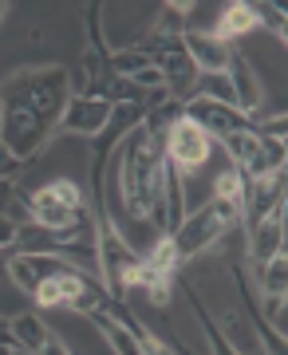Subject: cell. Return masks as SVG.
<instances>
[{
  "label": "cell",
  "mask_w": 288,
  "mask_h": 355,
  "mask_svg": "<svg viewBox=\"0 0 288 355\" xmlns=\"http://www.w3.org/2000/svg\"><path fill=\"white\" fill-rule=\"evenodd\" d=\"M107 300H111V296H107ZM107 300H103V304L95 308V312H91L87 320L103 331V340H107V343L115 347V355H146V352H142V343H138L135 336H130V331H126L123 324H119V320H115L111 312H107Z\"/></svg>",
  "instance_id": "obj_13"
},
{
  "label": "cell",
  "mask_w": 288,
  "mask_h": 355,
  "mask_svg": "<svg viewBox=\"0 0 288 355\" xmlns=\"http://www.w3.org/2000/svg\"><path fill=\"white\" fill-rule=\"evenodd\" d=\"M12 205L28 209V193L16 190V182H4V178H0V214L8 217V209H12Z\"/></svg>",
  "instance_id": "obj_20"
},
{
  "label": "cell",
  "mask_w": 288,
  "mask_h": 355,
  "mask_svg": "<svg viewBox=\"0 0 288 355\" xmlns=\"http://www.w3.org/2000/svg\"><path fill=\"white\" fill-rule=\"evenodd\" d=\"M162 130L142 127L130 130L119 142V198L130 221H146L158 229V209H162Z\"/></svg>",
  "instance_id": "obj_2"
},
{
  "label": "cell",
  "mask_w": 288,
  "mask_h": 355,
  "mask_svg": "<svg viewBox=\"0 0 288 355\" xmlns=\"http://www.w3.org/2000/svg\"><path fill=\"white\" fill-rule=\"evenodd\" d=\"M245 245H249L253 268L285 253V209L273 217H264V221H257V225H245Z\"/></svg>",
  "instance_id": "obj_12"
},
{
  "label": "cell",
  "mask_w": 288,
  "mask_h": 355,
  "mask_svg": "<svg viewBox=\"0 0 288 355\" xmlns=\"http://www.w3.org/2000/svg\"><path fill=\"white\" fill-rule=\"evenodd\" d=\"M249 12L257 20V28H273L276 40L288 36V12L285 4H276V0H249Z\"/></svg>",
  "instance_id": "obj_17"
},
{
  "label": "cell",
  "mask_w": 288,
  "mask_h": 355,
  "mask_svg": "<svg viewBox=\"0 0 288 355\" xmlns=\"http://www.w3.org/2000/svg\"><path fill=\"white\" fill-rule=\"evenodd\" d=\"M71 103V71L60 64L48 67H24L0 83V142L16 154L32 162L48 139L60 127L63 107Z\"/></svg>",
  "instance_id": "obj_1"
},
{
  "label": "cell",
  "mask_w": 288,
  "mask_h": 355,
  "mask_svg": "<svg viewBox=\"0 0 288 355\" xmlns=\"http://www.w3.org/2000/svg\"><path fill=\"white\" fill-rule=\"evenodd\" d=\"M210 150H213V142L205 139V130H201L198 123H189L186 114H182V119H174V123L166 127V135H162L166 162L174 166V170H182V174H189V170L205 166Z\"/></svg>",
  "instance_id": "obj_7"
},
{
  "label": "cell",
  "mask_w": 288,
  "mask_h": 355,
  "mask_svg": "<svg viewBox=\"0 0 288 355\" xmlns=\"http://www.w3.org/2000/svg\"><path fill=\"white\" fill-rule=\"evenodd\" d=\"M182 48H186V55L194 60L198 76H221V71L229 67V55H233V44H221L217 36H210V32H194V28H186Z\"/></svg>",
  "instance_id": "obj_11"
},
{
  "label": "cell",
  "mask_w": 288,
  "mask_h": 355,
  "mask_svg": "<svg viewBox=\"0 0 288 355\" xmlns=\"http://www.w3.org/2000/svg\"><path fill=\"white\" fill-rule=\"evenodd\" d=\"M241 225V209L233 202H221V198H210V202L194 209L189 217H182V225L170 233V245L178 253V265H186L194 257H201L210 245H217L229 229Z\"/></svg>",
  "instance_id": "obj_3"
},
{
  "label": "cell",
  "mask_w": 288,
  "mask_h": 355,
  "mask_svg": "<svg viewBox=\"0 0 288 355\" xmlns=\"http://www.w3.org/2000/svg\"><path fill=\"white\" fill-rule=\"evenodd\" d=\"M107 119H111V103L91 99V95H71V103L63 107L60 127L56 130H63V135H79V139H95V135H103Z\"/></svg>",
  "instance_id": "obj_9"
},
{
  "label": "cell",
  "mask_w": 288,
  "mask_h": 355,
  "mask_svg": "<svg viewBox=\"0 0 288 355\" xmlns=\"http://www.w3.org/2000/svg\"><path fill=\"white\" fill-rule=\"evenodd\" d=\"M182 114H186L189 123H198L210 142H221V139H229V135H237V130H253L249 114H241L237 107H229V103H213V99H205V95L182 99Z\"/></svg>",
  "instance_id": "obj_8"
},
{
  "label": "cell",
  "mask_w": 288,
  "mask_h": 355,
  "mask_svg": "<svg viewBox=\"0 0 288 355\" xmlns=\"http://www.w3.org/2000/svg\"><path fill=\"white\" fill-rule=\"evenodd\" d=\"M253 28H257V20H253V12H249V0H237V4H226V8H221L217 24L210 28V36H217L221 44H229V40L253 32Z\"/></svg>",
  "instance_id": "obj_14"
},
{
  "label": "cell",
  "mask_w": 288,
  "mask_h": 355,
  "mask_svg": "<svg viewBox=\"0 0 288 355\" xmlns=\"http://www.w3.org/2000/svg\"><path fill=\"white\" fill-rule=\"evenodd\" d=\"M24 355H71V352H67V343H63L56 331H48V336H44L32 352H24Z\"/></svg>",
  "instance_id": "obj_21"
},
{
  "label": "cell",
  "mask_w": 288,
  "mask_h": 355,
  "mask_svg": "<svg viewBox=\"0 0 288 355\" xmlns=\"http://www.w3.org/2000/svg\"><path fill=\"white\" fill-rule=\"evenodd\" d=\"M226 83L229 91H233V107H237L241 114H261V103H264V83L261 76L253 71V64L241 55L237 48H233V55H229V67H226Z\"/></svg>",
  "instance_id": "obj_10"
},
{
  "label": "cell",
  "mask_w": 288,
  "mask_h": 355,
  "mask_svg": "<svg viewBox=\"0 0 288 355\" xmlns=\"http://www.w3.org/2000/svg\"><path fill=\"white\" fill-rule=\"evenodd\" d=\"M253 280H257V292H261V296H288V261H285V253L253 268Z\"/></svg>",
  "instance_id": "obj_15"
},
{
  "label": "cell",
  "mask_w": 288,
  "mask_h": 355,
  "mask_svg": "<svg viewBox=\"0 0 288 355\" xmlns=\"http://www.w3.org/2000/svg\"><path fill=\"white\" fill-rule=\"evenodd\" d=\"M87 198L79 190V182L71 178H51L48 186H40L36 193H28V217L32 225L48 229V233H60L79 217V209H87Z\"/></svg>",
  "instance_id": "obj_6"
},
{
  "label": "cell",
  "mask_w": 288,
  "mask_h": 355,
  "mask_svg": "<svg viewBox=\"0 0 288 355\" xmlns=\"http://www.w3.org/2000/svg\"><path fill=\"white\" fill-rule=\"evenodd\" d=\"M28 166H32V162H24V158H16V154L8 150L4 142H0V178H4V182H20V178L28 174Z\"/></svg>",
  "instance_id": "obj_19"
},
{
  "label": "cell",
  "mask_w": 288,
  "mask_h": 355,
  "mask_svg": "<svg viewBox=\"0 0 288 355\" xmlns=\"http://www.w3.org/2000/svg\"><path fill=\"white\" fill-rule=\"evenodd\" d=\"M0 123H4V111H0Z\"/></svg>",
  "instance_id": "obj_25"
},
{
  "label": "cell",
  "mask_w": 288,
  "mask_h": 355,
  "mask_svg": "<svg viewBox=\"0 0 288 355\" xmlns=\"http://www.w3.org/2000/svg\"><path fill=\"white\" fill-rule=\"evenodd\" d=\"M221 146H226L233 170L245 182H261V178L285 174V158H288L285 139H269V135H257V130H237V135L221 139Z\"/></svg>",
  "instance_id": "obj_4"
},
{
  "label": "cell",
  "mask_w": 288,
  "mask_h": 355,
  "mask_svg": "<svg viewBox=\"0 0 288 355\" xmlns=\"http://www.w3.org/2000/svg\"><path fill=\"white\" fill-rule=\"evenodd\" d=\"M182 288H186V296H189V308H194V312H198V320H201V331H205V340H210V352H213V355H241L237 347H233V343L221 336L217 320H213L210 312H205V304L198 300V292L189 288V284H182Z\"/></svg>",
  "instance_id": "obj_16"
},
{
  "label": "cell",
  "mask_w": 288,
  "mask_h": 355,
  "mask_svg": "<svg viewBox=\"0 0 288 355\" xmlns=\"http://www.w3.org/2000/svg\"><path fill=\"white\" fill-rule=\"evenodd\" d=\"M95 217H99V284L107 288L111 300H126V288H130L135 268L142 265V253L115 229L111 214Z\"/></svg>",
  "instance_id": "obj_5"
},
{
  "label": "cell",
  "mask_w": 288,
  "mask_h": 355,
  "mask_svg": "<svg viewBox=\"0 0 288 355\" xmlns=\"http://www.w3.org/2000/svg\"><path fill=\"white\" fill-rule=\"evenodd\" d=\"M4 16H8V4H4V0H0V20H4Z\"/></svg>",
  "instance_id": "obj_24"
},
{
  "label": "cell",
  "mask_w": 288,
  "mask_h": 355,
  "mask_svg": "<svg viewBox=\"0 0 288 355\" xmlns=\"http://www.w3.org/2000/svg\"><path fill=\"white\" fill-rule=\"evenodd\" d=\"M213 198H221V202H233L241 209V202H245V178L229 166L226 174H217V182H213Z\"/></svg>",
  "instance_id": "obj_18"
},
{
  "label": "cell",
  "mask_w": 288,
  "mask_h": 355,
  "mask_svg": "<svg viewBox=\"0 0 288 355\" xmlns=\"http://www.w3.org/2000/svg\"><path fill=\"white\" fill-rule=\"evenodd\" d=\"M0 280H8V249H0Z\"/></svg>",
  "instance_id": "obj_23"
},
{
  "label": "cell",
  "mask_w": 288,
  "mask_h": 355,
  "mask_svg": "<svg viewBox=\"0 0 288 355\" xmlns=\"http://www.w3.org/2000/svg\"><path fill=\"white\" fill-rule=\"evenodd\" d=\"M16 233H20V225L0 214V249H16Z\"/></svg>",
  "instance_id": "obj_22"
}]
</instances>
